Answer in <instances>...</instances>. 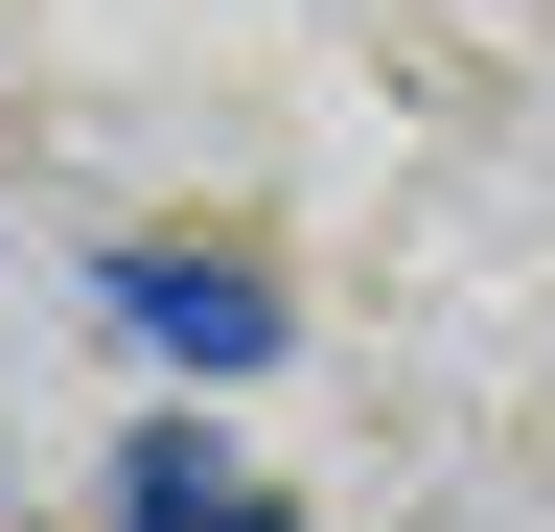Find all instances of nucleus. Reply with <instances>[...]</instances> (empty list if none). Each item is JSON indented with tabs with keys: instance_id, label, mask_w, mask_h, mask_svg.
Listing matches in <instances>:
<instances>
[{
	"instance_id": "nucleus-1",
	"label": "nucleus",
	"mask_w": 555,
	"mask_h": 532,
	"mask_svg": "<svg viewBox=\"0 0 555 532\" xmlns=\"http://www.w3.org/2000/svg\"><path fill=\"white\" fill-rule=\"evenodd\" d=\"M93 301L163 371H278V278H232V255H93Z\"/></svg>"
},
{
	"instance_id": "nucleus-2",
	"label": "nucleus",
	"mask_w": 555,
	"mask_h": 532,
	"mask_svg": "<svg viewBox=\"0 0 555 532\" xmlns=\"http://www.w3.org/2000/svg\"><path fill=\"white\" fill-rule=\"evenodd\" d=\"M116 509H139V532H255L232 440H185V417H163V440H116Z\"/></svg>"
}]
</instances>
